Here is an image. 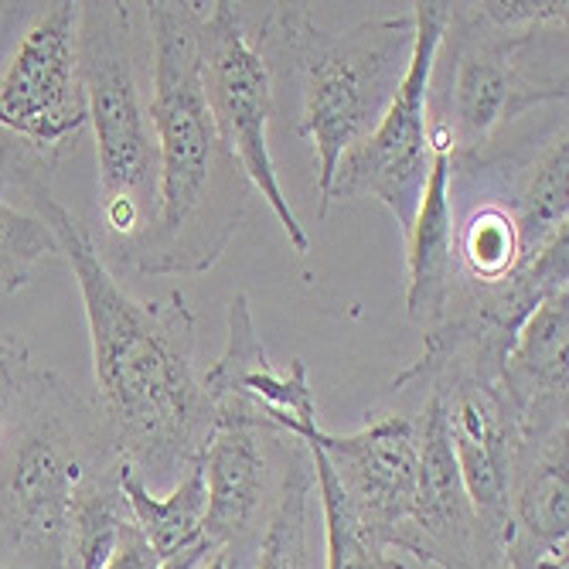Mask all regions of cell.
<instances>
[{
	"label": "cell",
	"instance_id": "obj_1",
	"mask_svg": "<svg viewBox=\"0 0 569 569\" xmlns=\"http://www.w3.org/2000/svg\"><path fill=\"white\" fill-rule=\"evenodd\" d=\"M38 216L69 260L92 345L96 412L117 457L150 488L174 485L201 457L216 427L212 399L194 369V315L188 297L137 300L110 273L86 226L48 194Z\"/></svg>",
	"mask_w": 569,
	"mask_h": 569
},
{
	"label": "cell",
	"instance_id": "obj_2",
	"mask_svg": "<svg viewBox=\"0 0 569 569\" xmlns=\"http://www.w3.org/2000/svg\"><path fill=\"white\" fill-rule=\"evenodd\" d=\"M147 14V89L158 137V222L133 260L150 277L209 273L236 239L249 181L216 130L198 76V0H153Z\"/></svg>",
	"mask_w": 569,
	"mask_h": 569
},
{
	"label": "cell",
	"instance_id": "obj_3",
	"mask_svg": "<svg viewBox=\"0 0 569 569\" xmlns=\"http://www.w3.org/2000/svg\"><path fill=\"white\" fill-rule=\"evenodd\" d=\"M252 41L270 66L273 89L290 82L300 92L297 133L315 147L325 201L338 161L376 130L409 69L417 41L412 11L328 31L310 4H270Z\"/></svg>",
	"mask_w": 569,
	"mask_h": 569
},
{
	"label": "cell",
	"instance_id": "obj_4",
	"mask_svg": "<svg viewBox=\"0 0 569 569\" xmlns=\"http://www.w3.org/2000/svg\"><path fill=\"white\" fill-rule=\"evenodd\" d=\"M133 8L120 0H89L79 8V79L96 133L102 246L130 267L158 222L161 188L150 89L140 76L147 34L137 31Z\"/></svg>",
	"mask_w": 569,
	"mask_h": 569
},
{
	"label": "cell",
	"instance_id": "obj_5",
	"mask_svg": "<svg viewBox=\"0 0 569 569\" xmlns=\"http://www.w3.org/2000/svg\"><path fill=\"white\" fill-rule=\"evenodd\" d=\"M117 460L96 406L56 372H21L18 417L0 453V542L11 569H69L72 505L82 478Z\"/></svg>",
	"mask_w": 569,
	"mask_h": 569
},
{
	"label": "cell",
	"instance_id": "obj_6",
	"mask_svg": "<svg viewBox=\"0 0 569 569\" xmlns=\"http://www.w3.org/2000/svg\"><path fill=\"white\" fill-rule=\"evenodd\" d=\"M566 24L505 28L478 4H447V28L430 82V120L450 140V168L481 171L501 133L542 102H566V56L542 59Z\"/></svg>",
	"mask_w": 569,
	"mask_h": 569
},
{
	"label": "cell",
	"instance_id": "obj_7",
	"mask_svg": "<svg viewBox=\"0 0 569 569\" xmlns=\"http://www.w3.org/2000/svg\"><path fill=\"white\" fill-rule=\"evenodd\" d=\"M198 76H201L204 102H209L229 158L239 164L249 188L267 198L293 252L307 256L310 239L280 188L270 140H267V127L277 110L273 76L252 34L246 31L239 8L229 4V0L204 4L201 28H198Z\"/></svg>",
	"mask_w": 569,
	"mask_h": 569
},
{
	"label": "cell",
	"instance_id": "obj_8",
	"mask_svg": "<svg viewBox=\"0 0 569 569\" xmlns=\"http://www.w3.org/2000/svg\"><path fill=\"white\" fill-rule=\"evenodd\" d=\"M412 24H417V41H412L409 69L376 130L338 161L318 219L331 212L335 201L358 194L379 198L392 212L402 239L417 219L430 174V82L447 28V4L443 0L412 4Z\"/></svg>",
	"mask_w": 569,
	"mask_h": 569
},
{
	"label": "cell",
	"instance_id": "obj_9",
	"mask_svg": "<svg viewBox=\"0 0 569 569\" xmlns=\"http://www.w3.org/2000/svg\"><path fill=\"white\" fill-rule=\"evenodd\" d=\"M409 389L437 392L463 491H468L485 532L505 549L511 532V478L522 443V423L501 372L457 358L437 361V366L412 361L392 382V392Z\"/></svg>",
	"mask_w": 569,
	"mask_h": 569
},
{
	"label": "cell",
	"instance_id": "obj_10",
	"mask_svg": "<svg viewBox=\"0 0 569 569\" xmlns=\"http://www.w3.org/2000/svg\"><path fill=\"white\" fill-rule=\"evenodd\" d=\"M79 8L72 0L28 4V24L0 72V127L66 153L89 123L79 79Z\"/></svg>",
	"mask_w": 569,
	"mask_h": 569
},
{
	"label": "cell",
	"instance_id": "obj_11",
	"mask_svg": "<svg viewBox=\"0 0 569 569\" xmlns=\"http://www.w3.org/2000/svg\"><path fill=\"white\" fill-rule=\"evenodd\" d=\"M287 437L325 453L358 526L376 546L386 552L402 546L420 491V406L417 412H386L348 437L328 433L321 423Z\"/></svg>",
	"mask_w": 569,
	"mask_h": 569
},
{
	"label": "cell",
	"instance_id": "obj_12",
	"mask_svg": "<svg viewBox=\"0 0 569 569\" xmlns=\"http://www.w3.org/2000/svg\"><path fill=\"white\" fill-rule=\"evenodd\" d=\"M399 552L440 569H505V549L485 532L463 491L433 389L420 392V491Z\"/></svg>",
	"mask_w": 569,
	"mask_h": 569
},
{
	"label": "cell",
	"instance_id": "obj_13",
	"mask_svg": "<svg viewBox=\"0 0 569 569\" xmlns=\"http://www.w3.org/2000/svg\"><path fill=\"white\" fill-rule=\"evenodd\" d=\"M287 433L256 420H216L201 450L204 475V539L216 549L256 556L280 481L273 471ZM283 478V475H280Z\"/></svg>",
	"mask_w": 569,
	"mask_h": 569
},
{
	"label": "cell",
	"instance_id": "obj_14",
	"mask_svg": "<svg viewBox=\"0 0 569 569\" xmlns=\"http://www.w3.org/2000/svg\"><path fill=\"white\" fill-rule=\"evenodd\" d=\"M59 150H41L0 127V290L18 293L41 260L62 256L51 226L38 216L41 198L56 194Z\"/></svg>",
	"mask_w": 569,
	"mask_h": 569
},
{
	"label": "cell",
	"instance_id": "obj_15",
	"mask_svg": "<svg viewBox=\"0 0 569 569\" xmlns=\"http://www.w3.org/2000/svg\"><path fill=\"white\" fill-rule=\"evenodd\" d=\"M450 140L440 123L430 120V174L420 198L417 219L406 232V310L420 325L433 328L447 307L457 280L453 256V198H450Z\"/></svg>",
	"mask_w": 569,
	"mask_h": 569
},
{
	"label": "cell",
	"instance_id": "obj_16",
	"mask_svg": "<svg viewBox=\"0 0 569 569\" xmlns=\"http://www.w3.org/2000/svg\"><path fill=\"white\" fill-rule=\"evenodd\" d=\"M566 345H569V287L546 297L532 318L522 325L519 338H515L501 382L519 409L539 402H569V369H566Z\"/></svg>",
	"mask_w": 569,
	"mask_h": 569
},
{
	"label": "cell",
	"instance_id": "obj_17",
	"mask_svg": "<svg viewBox=\"0 0 569 569\" xmlns=\"http://www.w3.org/2000/svg\"><path fill=\"white\" fill-rule=\"evenodd\" d=\"M120 485L130 501L133 522L153 546V552L164 559L198 546L204 539V475L201 460L174 481L168 495H153L127 463L120 468Z\"/></svg>",
	"mask_w": 569,
	"mask_h": 569
},
{
	"label": "cell",
	"instance_id": "obj_18",
	"mask_svg": "<svg viewBox=\"0 0 569 569\" xmlns=\"http://www.w3.org/2000/svg\"><path fill=\"white\" fill-rule=\"evenodd\" d=\"M310 508H315V468L300 440H293L273 511L256 546L252 569H315L310 552Z\"/></svg>",
	"mask_w": 569,
	"mask_h": 569
},
{
	"label": "cell",
	"instance_id": "obj_19",
	"mask_svg": "<svg viewBox=\"0 0 569 569\" xmlns=\"http://www.w3.org/2000/svg\"><path fill=\"white\" fill-rule=\"evenodd\" d=\"M526 252H536L556 229L569 226V130L556 127L542 153L526 171L522 188L508 201Z\"/></svg>",
	"mask_w": 569,
	"mask_h": 569
},
{
	"label": "cell",
	"instance_id": "obj_20",
	"mask_svg": "<svg viewBox=\"0 0 569 569\" xmlns=\"http://www.w3.org/2000/svg\"><path fill=\"white\" fill-rule=\"evenodd\" d=\"M453 256H457V277L471 283H498L511 277L526 263V246L515 226L508 204L485 201L475 209L463 226L453 229Z\"/></svg>",
	"mask_w": 569,
	"mask_h": 569
},
{
	"label": "cell",
	"instance_id": "obj_21",
	"mask_svg": "<svg viewBox=\"0 0 569 569\" xmlns=\"http://www.w3.org/2000/svg\"><path fill=\"white\" fill-rule=\"evenodd\" d=\"M303 450L310 457V468H315V495L325 519V569H406L358 526L325 453L315 443H303Z\"/></svg>",
	"mask_w": 569,
	"mask_h": 569
},
{
	"label": "cell",
	"instance_id": "obj_22",
	"mask_svg": "<svg viewBox=\"0 0 569 569\" xmlns=\"http://www.w3.org/2000/svg\"><path fill=\"white\" fill-rule=\"evenodd\" d=\"M28 369V366H24ZM21 369V372H24ZM21 372H0V453H4L8 433L18 417V399H21Z\"/></svg>",
	"mask_w": 569,
	"mask_h": 569
},
{
	"label": "cell",
	"instance_id": "obj_23",
	"mask_svg": "<svg viewBox=\"0 0 569 569\" xmlns=\"http://www.w3.org/2000/svg\"><path fill=\"white\" fill-rule=\"evenodd\" d=\"M31 366V355L18 338H0V372H21Z\"/></svg>",
	"mask_w": 569,
	"mask_h": 569
},
{
	"label": "cell",
	"instance_id": "obj_24",
	"mask_svg": "<svg viewBox=\"0 0 569 569\" xmlns=\"http://www.w3.org/2000/svg\"><path fill=\"white\" fill-rule=\"evenodd\" d=\"M252 562L249 552H239V549H216L209 556V562H204L201 569H246Z\"/></svg>",
	"mask_w": 569,
	"mask_h": 569
},
{
	"label": "cell",
	"instance_id": "obj_25",
	"mask_svg": "<svg viewBox=\"0 0 569 569\" xmlns=\"http://www.w3.org/2000/svg\"><path fill=\"white\" fill-rule=\"evenodd\" d=\"M0 569H11V566H8V562H4V559H0Z\"/></svg>",
	"mask_w": 569,
	"mask_h": 569
},
{
	"label": "cell",
	"instance_id": "obj_26",
	"mask_svg": "<svg viewBox=\"0 0 569 569\" xmlns=\"http://www.w3.org/2000/svg\"><path fill=\"white\" fill-rule=\"evenodd\" d=\"M4 11H8V4H0V14H4Z\"/></svg>",
	"mask_w": 569,
	"mask_h": 569
}]
</instances>
